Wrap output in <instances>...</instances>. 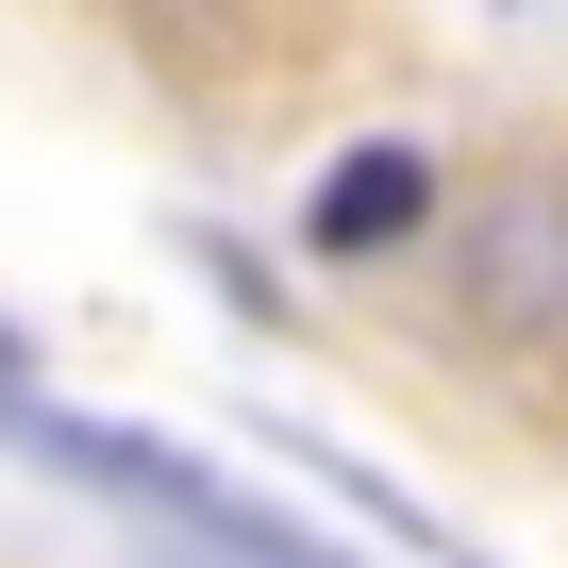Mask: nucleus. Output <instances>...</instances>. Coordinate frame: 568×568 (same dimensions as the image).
<instances>
[{
	"label": "nucleus",
	"mask_w": 568,
	"mask_h": 568,
	"mask_svg": "<svg viewBox=\"0 0 568 568\" xmlns=\"http://www.w3.org/2000/svg\"><path fill=\"white\" fill-rule=\"evenodd\" d=\"M18 452L34 468H68V485H101L118 518H168V535H201L217 568H335L302 518H267V501H234L201 452H168V435H118V418H34L18 402Z\"/></svg>",
	"instance_id": "nucleus-1"
},
{
	"label": "nucleus",
	"mask_w": 568,
	"mask_h": 568,
	"mask_svg": "<svg viewBox=\"0 0 568 568\" xmlns=\"http://www.w3.org/2000/svg\"><path fill=\"white\" fill-rule=\"evenodd\" d=\"M452 302H468V335L568 368V168H485L452 201Z\"/></svg>",
	"instance_id": "nucleus-2"
},
{
	"label": "nucleus",
	"mask_w": 568,
	"mask_h": 568,
	"mask_svg": "<svg viewBox=\"0 0 568 568\" xmlns=\"http://www.w3.org/2000/svg\"><path fill=\"white\" fill-rule=\"evenodd\" d=\"M418 217H435V168H418V151H335V168H318V201H302V234H318V251H402Z\"/></svg>",
	"instance_id": "nucleus-3"
},
{
	"label": "nucleus",
	"mask_w": 568,
	"mask_h": 568,
	"mask_svg": "<svg viewBox=\"0 0 568 568\" xmlns=\"http://www.w3.org/2000/svg\"><path fill=\"white\" fill-rule=\"evenodd\" d=\"M0 385H18V335H0Z\"/></svg>",
	"instance_id": "nucleus-4"
}]
</instances>
